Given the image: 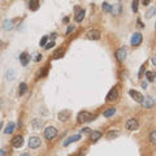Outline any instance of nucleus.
Masks as SVG:
<instances>
[{
	"mask_svg": "<svg viewBox=\"0 0 156 156\" xmlns=\"http://www.w3.org/2000/svg\"><path fill=\"white\" fill-rule=\"evenodd\" d=\"M126 55H128V52H126V48H125V47H121V48H118V50L116 51V58L120 62H124L125 61Z\"/></svg>",
	"mask_w": 156,
	"mask_h": 156,
	"instance_id": "nucleus-3",
	"label": "nucleus"
},
{
	"mask_svg": "<svg viewBox=\"0 0 156 156\" xmlns=\"http://www.w3.org/2000/svg\"><path fill=\"white\" fill-rule=\"evenodd\" d=\"M117 98H118V90H117L116 87H113L111 91L108 92V95H107V100L108 101H113V100H116Z\"/></svg>",
	"mask_w": 156,
	"mask_h": 156,
	"instance_id": "nucleus-12",
	"label": "nucleus"
},
{
	"mask_svg": "<svg viewBox=\"0 0 156 156\" xmlns=\"http://www.w3.org/2000/svg\"><path fill=\"white\" fill-rule=\"evenodd\" d=\"M40 58H42V55H37L34 60H35V61H40Z\"/></svg>",
	"mask_w": 156,
	"mask_h": 156,
	"instance_id": "nucleus-37",
	"label": "nucleus"
},
{
	"mask_svg": "<svg viewBox=\"0 0 156 156\" xmlns=\"http://www.w3.org/2000/svg\"><path fill=\"white\" fill-rule=\"evenodd\" d=\"M42 125H43V121H42V120H34L33 128L35 129V130H38L39 128H42Z\"/></svg>",
	"mask_w": 156,
	"mask_h": 156,
	"instance_id": "nucleus-25",
	"label": "nucleus"
},
{
	"mask_svg": "<svg viewBox=\"0 0 156 156\" xmlns=\"http://www.w3.org/2000/svg\"><path fill=\"white\" fill-rule=\"evenodd\" d=\"M95 117H96V116H92L90 112L83 111V112H80V113H78L77 118H78V121H80V122H88V121H92L94 118H95Z\"/></svg>",
	"mask_w": 156,
	"mask_h": 156,
	"instance_id": "nucleus-1",
	"label": "nucleus"
},
{
	"mask_svg": "<svg viewBox=\"0 0 156 156\" xmlns=\"http://www.w3.org/2000/svg\"><path fill=\"white\" fill-rule=\"evenodd\" d=\"M155 12H156V9H155V7H152V8H150L147 12H146V17L147 18H151L152 16L155 14Z\"/></svg>",
	"mask_w": 156,
	"mask_h": 156,
	"instance_id": "nucleus-27",
	"label": "nucleus"
},
{
	"mask_svg": "<svg viewBox=\"0 0 156 156\" xmlns=\"http://www.w3.org/2000/svg\"><path fill=\"white\" fill-rule=\"evenodd\" d=\"M5 78H7L8 81H13L14 78H16V70H14V69H9V70L7 72Z\"/></svg>",
	"mask_w": 156,
	"mask_h": 156,
	"instance_id": "nucleus-21",
	"label": "nucleus"
},
{
	"mask_svg": "<svg viewBox=\"0 0 156 156\" xmlns=\"http://www.w3.org/2000/svg\"><path fill=\"white\" fill-rule=\"evenodd\" d=\"M74 30V26H69L68 27V30H66V34H69V33H72V31Z\"/></svg>",
	"mask_w": 156,
	"mask_h": 156,
	"instance_id": "nucleus-35",
	"label": "nucleus"
},
{
	"mask_svg": "<svg viewBox=\"0 0 156 156\" xmlns=\"http://www.w3.org/2000/svg\"><path fill=\"white\" fill-rule=\"evenodd\" d=\"M151 0H142V3H143V5H148L150 4Z\"/></svg>",
	"mask_w": 156,
	"mask_h": 156,
	"instance_id": "nucleus-38",
	"label": "nucleus"
},
{
	"mask_svg": "<svg viewBox=\"0 0 156 156\" xmlns=\"http://www.w3.org/2000/svg\"><path fill=\"white\" fill-rule=\"evenodd\" d=\"M85 155H86V150H83V148H82L81 152H80V156H85Z\"/></svg>",
	"mask_w": 156,
	"mask_h": 156,
	"instance_id": "nucleus-39",
	"label": "nucleus"
},
{
	"mask_svg": "<svg viewBox=\"0 0 156 156\" xmlns=\"http://www.w3.org/2000/svg\"><path fill=\"white\" fill-rule=\"evenodd\" d=\"M0 47H2V42H0Z\"/></svg>",
	"mask_w": 156,
	"mask_h": 156,
	"instance_id": "nucleus-46",
	"label": "nucleus"
},
{
	"mask_svg": "<svg viewBox=\"0 0 156 156\" xmlns=\"http://www.w3.org/2000/svg\"><path fill=\"white\" fill-rule=\"evenodd\" d=\"M18 94L20 95H23V94L26 92V90H27V85L25 83V82H22V83H20V86H18Z\"/></svg>",
	"mask_w": 156,
	"mask_h": 156,
	"instance_id": "nucleus-24",
	"label": "nucleus"
},
{
	"mask_svg": "<svg viewBox=\"0 0 156 156\" xmlns=\"http://www.w3.org/2000/svg\"><path fill=\"white\" fill-rule=\"evenodd\" d=\"M142 40H143V37H142V34H140V33H135V34H133V37H131V40H130V43H131V46L136 47V46H139L140 43H142Z\"/></svg>",
	"mask_w": 156,
	"mask_h": 156,
	"instance_id": "nucleus-6",
	"label": "nucleus"
},
{
	"mask_svg": "<svg viewBox=\"0 0 156 156\" xmlns=\"http://www.w3.org/2000/svg\"><path fill=\"white\" fill-rule=\"evenodd\" d=\"M116 136H118V131H115V130H111L107 134V138L108 139H112V138H116Z\"/></svg>",
	"mask_w": 156,
	"mask_h": 156,
	"instance_id": "nucleus-28",
	"label": "nucleus"
},
{
	"mask_svg": "<svg viewBox=\"0 0 156 156\" xmlns=\"http://www.w3.org/2000/svg\"><path fill=\"white\" fill-rule=\"evenodd\" d=\"M74 10H76V21L77 22H81V21H83V18H85V10L82 9V8L80 7H76L74 8Z\"/></svg>",
	"mask_w": 156,
	"mask_h": 156,
	"instance_id": "nucleus-11",
	"label": "nucleus"
},
{
	"mask_svg": "<svg viewBox=\"0 0 156 156\" xmlns=\"http://www.w3.org/2000/svg\"><path fill=\"white\" fill-rule=\"evenodd\" d=\"M152 64H154V65H156V55H155L154 57H152Z\"/></svg>",
	"mask_w": 156,
	"mask_h": 156,
	"instance_id": "nucleus-42",
	"label": "nucleus"
},
{
	"mask_svg": "<svg viewBox=\"0 0 156 156\" xmlns=\"http://www.w3.org/2000/svg\"><path fill=\"white\" fill-rule=\"evenodd\" d=\"M140 85H142V87H143V88H147V82H144V81H143Z\"/></svg>",
	"mask_w": 156,
	"mask_h": 156,
	"instance_id": "nucleus-41",
	"label": "nucleus"
},
{
	"mask_svg": "<svg viewBox=\"0 0 156 156\" xmlns=\"http://www.w3.org/2000/svg\"><path fill=\"white\" fill-rule=\"evenodd\" d=\"M138 5H139V0H133V3H131V9L134 13H136L138 12Z\"/></svg>",
	"mask_w": 156,
	"mask_h": 156,
	"instance_id": "nucleus-26",
	"label": "nucleus"
},
{
	"mask_svg": "<svg viewBox=\"0 0 156 156\" xmlns=\"http://www.w3.org/2000/svg\"><path fill=\"white\" fill-rule=\"evenodd\" d=\"M12 146L16 147V148H20L23 146V138L22 135H16L13 136V139H12Z\"/></svg>",
	"mask_w": 156,
	"mask_h": 156,
	"instance_id": "nucleus-9",
	"label": "nucleus"
},
{
	"mask_svg": "<svg viewBox=\"0 0 156 156\" xmlns=\"http://www.w3.org/2000/svg\"><path fill=\"white\" fill-rule=\"evenodd\" d=\"M0 156H4V151L3 150H0Z\"/></svg>",
	"mask_w": 156,
	"mask_h": 156,
	"instance_id": "nucleus-43",
	"label": "nucleus"
},
{
	"mask_svg": "<svg viewBox=\"0 0 156 156\" xmlns=\"http://www.w3.org/2000/svg\"><path fill=\"white\" fill-rule=\"evenodd\" d=\"M53 46H55V42H51V43H47V44L44 46V48L46 50H50V48H52Z\"/></svg>",
	"mask_w": 156,
	"mask_h": 156,
	"instance_id": "nucleus-34",
	"label": "nucleus"
},
{
	"mask_svg": "<svg viewBox=\"0 0 156 156\" xmlns=\"http://www.w3.org/2000/svg\"><path fill=\"white\" fill-rule=\"evenodd\" d=\"M101 133L100 131H91V134H90V140L91 142H96V140H99L101 138Z\"/></svg>",
	"mask_w": 156,
	"mask_h": 156,
	"instance_id": "nucleus-16",
	"label": "nucleus"
},
{
	"mask_svg": "<svg viewBox=\"0 0 156 156\" xmlns=\"http://www.w3.org/2000/svg\"><path fill=\"white\" fill-rule=\"evenodd\" d=\"M70 117V111H68V109H64L62 112L58 113V120L60 121H66Z\"/></svg>",
	"mask_w": 156,
	"mask_h": 156,
	"instance_id": "nucleus-15",
	"label": "nucleus"
},
{
	"mask_svg": "<svg viewBox=\"0 0 156 156\" xmlns=\"http://www.w3.org/2000/svg\"><path fill=\"white\" fill-rule=\"evenodd\" d=\"M47 70H48V68H47V66H46V68L43 69V72L40 73V76H42V77H43V76H46V74H47Z\"/></svg>",
	"mask_w": 156,
	"mask_h": 156,
	"instance_id": "nucleus-36",
	"label": "nucleus"
},
{
	"mask_svg": "<svg viewBox=\"0 0 156 156\" xmlns=\"http://www.w3.org/2000/svg\"><path fill=\"white\" fill-rule=\"evenodd\" d=\"M146 78L150 82H152V81L155 80V73L154 72H146Z\"/></svg>",
	"mask_w": 156,
	"mask_h": 156,
	"instance_id": "nucleus-29",
	"label": "nucleus"
},
{
	"mask_svg": "<svg viewBox=\"0 0 156 156\" xmlns=\"http://www.w3.org/2000/svg\"><path fill=\"white\" fill-rule=\"evenodd\" d=\"M90 130H91V129H88V128H85V129H82V131H83V133H90Z\"/></svg>",
	"mask_w": 156,
	"mask_h": 156,
	"instance_id": "nucleus-40",
	"label": "nucleus"
},
{
	"mask_svg": "<svg viewBox=\"0 0 156 156\" xmlns=\"http://www.w3.org/2000/svg\"><path fill=\"white\" fill-rule=\"evenodd\" d=\"M144 68H146V64H142V66H140V69H139V73H138V77L140 78L143 76V72H144Z\"/></svg>",
	"mask_w": 156,
	"mask_h": 156,
	"instance_id": "nucleus-32",
	"label": "nucleus"
},
{
	"mask_svg": "<svg viewBox=\"0 0 156 156\" xmlns=\"http://www.w3.org/2000/svg\"><path fill=\"white\" fill-rule=\"evenodd\" d=\"M56 135H57V130H56V128H53V126H48L44 130V138L46 139H53Z\"/></svg>",
	"mask_w": 156,
	"mask_h": 156,
	"instance_id": "nucleus-2",
	"label": "nucleus"
},
{
	"mask_svg": "<svg viewBox=\"0 0 156 156\" xmlns=\"http://www.w3.org/2000/svg\"><path fill=\"white\" fill-rule=\"evenodd\" d=\"M3 29L7 30V31L12 30L13 29V21H10V20H5V21L3 22Z\"/></svg>",
	"mask_w": 156,
	"mask_h": 156,
	"instance_id": "nucleus-18",
	"label": "nucleus"
},
{
	"mask_svg": "<svg viewBox=\"0 0 156 156\" xmlns=\"http://www.w3.org/2000/svg\"><path fill=\"white\" fill-rule=\"evenodd\" d=\"M21 156H30V155H29V154H22Z\"/></svg>",
	"mask_w": 156,
	"mask_h": 156,
	"instance_id": "nucleus-44",
	"label": "nucleus"
},
{
	"mask_svg": "<svg viewBox=\"0 0 156 156\" xmlns=\"http://www.w3.org/2000/svg\"><path fill=\"white\" fill-rule=\"evenodd\" d=\"M38 8H39V0H30L29 9L30 10H38Z\"/></svg>",
	"mask_w": 156,
	"mask_h": 156,
	"instance_id": "nucleus-19",
	"label": "nucleus"
},
{
	"mask_svg": "<svg viewBox=\"0 0 156 156\" xmlns=\"http://www.w3.org/2000/svg\"><path fill=\"white\" fill-rule=\"evenodd\" d=\"M121 9H122V7H121V4H115V5H112V13L115 16H118L121 13Z\"/></svg>",
	"mask_w": 156,
	"mask_h": 156,
	"instance_id": "nucleus-20",
	"label": "nucleus"
},
{
	"mask_svg": "<svg viewBox=\"0 0 156 156\" xmlns=\"http://www.w3.org/2000/svg\"><path fill=\"white\" fill-rule=\"evenodd\" d=\"M40 144H42L40 138H38V136H30V139H29V147L30 148H38Z\"/></svg>",
	"mask_w": 156,
	"mask_h": 156,
	"instance_id": "nucleus-8",
	"label": "nucleus"
},
{
	"mask_svg": "<svg viewBox=\"0 0 156 156\" xmlns=\"http://www.w3.org/2000/svg\"><path fill=\"white\" fill-rule=\"evenodd\" d=\"M14 122H9L7 125V128L4 129V133H5V134H10V133H13V130H14Z\"/></svg>",
	"mask_w": 156,
	"mask_h": 156,
	"instance_id": "nucleus-23",
	"label": "nucleus"
},
{
	"mask_svg": "<svg viewBox=\"0 0 156 156\" xmlns=\"http://www.w3.org/2000/svg\"><path fill=\"white\" fill-rule=\"evenodd\" d=\"M150 140H151V143H154V144H156V130H154L150 134Z\"/></svg>",
	"mask_w": 156,
	"mask_h": 156,
	"instance_id": "nucleus-31",
	"label": "nucleus"
},
{
	"mask_svg": "<svg viewBox=\"0 0 156 156\" xmlns=\"http://www.w3.org/2000/svg\"><path fill=\"white\" fill-rule=\"evenodd\" d=\"M39 44H40V47H44L47 44V37H43L40 39V42H39Z\"/></svg>",
	"mask_w": 156,
	"mask_h": 156,
	"instance_id": "nucleus-33",
	"label": "nucleus"
},
{
	"mask_svg": "<svg viewBox=\"0 0 156 156\" xmlns=\"http://www.w3.org/2000/svg\"><path fill=\"white\" fill-rule=\"evenodd\" d=\"M86 37L90 40H99L100 39V31L99 30H90L87 34H86Z\"/></svg>",
	"mask_w": 156,
	"mask_h": 156,
	"instance_id": "nucleus-7",
	"label": "nucleus"
},
{
	"mask_svg": "<svg viewBox=\"0 0 156 156\" xmlns=\"http://www.w3.org/2000/svg\"><path fill=\"white\" fill-rule=\"evenodd\" d=\"M140 104H142L144 108H152L156 104V101H155V99L152 96H146V98H143V100H142V103Z\"/></svg>",
	"mask_w": 156,
	"mask_h": 156,
	"instance_id": "nucleus-5",
	"label": "nucleus"
},
{
	"mask_svg": "<svg viewBox=\"0 0 156 156\" xmlns=\"http://www.w3.org/2000/svg\"><path fill=\"white\" fill-rule=\"evenodd\" d=\"M129 95H130L135 101H138V103H142V100L144 98L139 91H135V90H130V91H129Z\"/></svg>",
	"mask_w": 156,
	"mask_h": 156,
	"instance_id": "nucleus-10",
	"label": "nucleus"
},
{
	"mask_svg": "<svg viewBox=\"0 0 156 156\" xmlns=\"http://www.w3.org/2000/svg\"><path fill=\"white\" fill-rule=\"evenodd\" d=\"M116 113V108H113V107H111V108H108V109H105L104 111V117H112L113 115Z\"/></svg>",
	"mask_w": 156,
	"mask_h": 156,
	"instance_id": "nucleus-22",
	"label": "nucleus"
},
{
	"mask_svg": "<svg viewBox=\"0 0 156 156\" xmlns=\"http://www.w3.org/2000/svg\"><path fill=\"white\" fill-rule=\"evenodd\" d=\"M20 61H21V65L26 66L27 64H29V61H30L29 53H27V52H22L21 55H20Z\"/></svg>",
	"mask_w": 156,
	"mask_h": 156,
	"instance_id": "nucleus-13",
	"label": "nucleus"
},
{
	"mask_svg": "<svg viewBox=\"0 0 156 156\" xmlns=\"http://www.w3.org/2000/svg\"><path fill=\"white\" fill-rule=\"evenodd\" d=\"M64 53H65L64 48H58V50H56L53 52V58H55V60H58V58H61L62 56H64Z\"/></svg>",
	"mask_w": 156,
	"mask_h": 156,
	"instance_id": "nucleus-17",
	"label": "nucleus"
},
{
	"mask_svg": "<svg viewBox=\"0 0 156 156\" xmlns=\"http://www.w3.org/2000/svg\"><path fill=\"white\" fill-rule=\"evenodd\" d=\"M2 128H3V122H0V130H2Z\"/></svg>",
	"mask_w": 156,
	"mask_h": 156,
	"instance_id": "nucleus-45",
	"label": "nucleus"
},
{
	"mask_svg": "<svg viewBox=\"0 0 156 156\" xmlns=\"http://www.w3.org/2000/svg\"><path fill=\"white\" fill-rule=\"evenodd\" d=\"M81 139V135L80 134H74V135H72V136H69L68 139L64 142V147H66V146H69L70 143H73V142H77V140H80Z\"/></svg>",
	"mask_w": 156,
	"mask_h": 156,
	"instance_id": "nucleus-14",
	"label": "nucleus"
},
{
	"mask_svg": "<svg viewBox=\"0 0 156 156\" xmlns=\"http://www.w3.org/2000/svg\"><path fill=\"white\" fill-rule=\"evenodd\" d=\"M125 126H126V129H128V130H130V131H134V130H136V129H138V126H139V124H138V120H136V118H129Z\"/></svg>",
	"mask_w": 156,
	"mask_h": 156,
	"instance_id": "nucleus-4",
	"label": "nucleus"
},
{
	"mask_svg": "<svg viewBox=\"0 0 156 156\" xmlns=\"http://www.w3.org/2000/svg\"><path fill=\"white\" fill-rule=\"evenodd\" d=\"M103 10L104 12H112V5L111 4H108V3H103Z\"/></svg>",
	"mask_w": 156,
	"mask_h": 156,
	"instance_id": "nucleus-30",
	"label": "nucleus"
}]
</instances>
